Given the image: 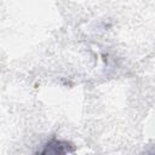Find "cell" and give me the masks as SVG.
I'll return each instance as SVG.
<instances>
[{
    "mask_svg": "<svg viewBox=\"0 0 155 155\" xmlns=\"http://www.w3.org/2000/svg\"><path fill=\"white\" fill-rule=\"evenodd\" d=\"M151 155H155V153H153V154H151Z\"/></svg>",
    "mask_w": 155,
    "mask_h": 155,
    "instance_id": "cell-2",
    "label": "cell"
},
{
    "mask_svg": "<svg viewBox=\"0 0 155 155\" xmlns=\"http://www.w3.org/2000/svg\"><path fill=\"white\" fill-rule=\"evenodd\" d=\"M75 151V147L68 142L57 138H51L39 151L38 155H70Z\"/></svg>",
    "mask_w": 155,
    "mask_h": 155,
    "instance_id": "cell-1",
    "label": "cell"
}]
</instances>
